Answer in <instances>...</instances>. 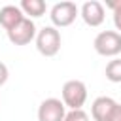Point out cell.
I'll list each match as a JSON object with an SVG mask.
<instances>
[{"label": "cell", "mask_w": 121, "mask_h": 121, "mask_svg": "<svg viewBox=\"0 0 121 121\" xmlns=\"http://www.w3.org/2000/svg\"><path fill=\"white\" fill-rule=\"evenodd\" d=\"M93 47L102 57H117L121 53V34L117 30H102L95 36Z\"/></svg>", "instance_id": "6da1fadb"}, {"label": "cell", "mask_w": 121, "mask_h": 121, "mask_svg": "<svg viewBox=\"0 0 121 121\" xmlns=\"http://www.w3.org/2000/svg\"><path fill=\"white\" fill-rule=\"evenodd\" d=\"M60 95H62V102H64L66 108H70V110H81L83 104H85V100H87V87L79 79H70V81H66L62 85Z\"/></svg>", "instance_id": "7a4b0ae2"}, {"label": "cell", "mask_w": 121, "mask_h": 121, "mask_svg": "<svg viewBox=\"0 0 121 121\" xmlns=\"http://www.w3.org/2000/svg\"><path fill=\"white\" fill-rule=\"evenodd\" d=\"M36 49L43 57H55L60 49V32L55 26H43L36 34Z\"/></svg>", "instance_id": "3957f363"}, {"label": "cell", "mask_w": 121, "mask_h": 121, "mask_svg": "<svg viewBox=\"0 0 121 121\" xmlns=\"http://www.w3.org/2000/svg\"><path fill=\"white\" fill-rule=\"evenodd\" d=\"M79 15V9H78V6L74 4V2H57L53 8H51V11H49V19H51V23H53V26L55 28H64V26H70L74 21H76V17Z\"/></svg>", "instance_id": "277c9868"}, {"label": "cell", "mask_w": 121, "mask_h": 121, "mask_svg": "<svg viewBox=\"0 0 121 121\" xmlns=\"http://www.w3.org/2000/svg\"><path fill=\"white\" fill-rule=\"evenodd\" d=\"M36 25L32 19L25 17L17 26H13L11 30H8V40L13 43V45H26L30 43L32 40H36Z\"/></svg>", "instance_id": "5b68a950"}, {"label": "cell", "mask_w": 121, "mask_h": 121, "mask_svg": "<svg viewBox=\"0 0 121 121\" xmlns=\"http://www.w3.org/2000/svg\"><path fill=\"white\" fill-rule=\"evenodd\" d=\"M66 106L59 98H45L38 108V121H64Z\"/></svg>", "instance_id": "8992f818"}, {"label": "cell", "mask_w": 121, "mask_h": 121, "mask_svg": "<svg viewBox=\"0 0 121 121\" xmlns=\"http://www.w3.org/2000/svg\"><path fill=\"white\" fill-rule=\"evenodd\" d=\"M79 15H81V19H83V23L87 26H100L104 23L106 11H104V6L98 0H89V2H85L81 6Z\"/></svg>", "instance_id": "52a82bcc"}, {"label": "cell", "mask_w": 121, "mask_h": 121, "mask_svg": "<svg viewBox=\"0 0 121 121\" xmlns=\"http://www.w3.org/2000/svg\"><path fill=\"white\" fill-rule=\"evenodd\" d=\"M115 104L117 102L113 98H110V96H98V98H95L93 104H91V115H93V119L95 121H108L110 115H112V112H113V108H115Z\"/></svg>", "instance_id": "ba28073f"}, {"label": "cell", "mask_w": 121, "mask_h": 121, "mask_svg": "<svg viewBox=\"0 0 121 121\" xmlns=\"http://www.w3.org/2000/svg\"><path fill=\"white\" fill-rule=\"evenodd\" d=\"M23 19H25V13L21 11L19 6H4L0 9V25L6 32L11 30L13 26H17Z\"/></svg>", "instance_id": "9c48e42d"}, {"label": "cell", "mask_w": 121, "mask_h": 121, "mask_svg": "<svg viewBox=\"0 0 121 121\" xmlns=\"http://www.w3.org/2000/svg\"><path fill=\"white\" fill-rule=\"evenodd\" d=\"M19 8H21V11L25 13V15H28V19L32 17V19H38V17H42L43 13H45V2L43 0H23L21 4H19Z\"/></svg>", "instance_id": "30bf717a"}, {"label": "cell", "mask_w": 121, "mask_h": 121, "mask_svg": "<svg viewBox=\"0 0 121 121\" xmlns=\"http://www.w3.org/2000/svg\"><path fill=\"white\" fill-rule=\"evenodd\" d=\"M106 79L112 83H121V57L112 59L106 64Z\"/></svg>", "instance_id": "8fae6325"}, {"label": "cell", "mask_w": 121, "mask_h": 121, "mask_svg": "<svg viewBox=\"0 0 121 121\" xmlns=\"http://www.w3.org/2000/svg\"><path fill=\"white\" fill-rule=\"evenodd\" d=\"M106 6L113 11V25H115V30H119V34H121V0L106 2Z\"/></svg>", "instance_id": "7c38bea8"}, {"label": "cell", "mask_w": 121, "mask_h": 121, "mask_svg": "<svg viewBox=\"0 0 121 121\" xmlns=\"http://www.w3.org/2000/svg\"><path fill=\"white\" fill-rule=\"evenodd\" d=\"M64 121H89V115L83 110H70L64 117Z\"/></svg>", "instance_id": "4fadbf2b"}, {"label": "cell", "mask_w": 121, "mask_h": 121, "mask_svg": "<svg viewBox=\"0 0 121 121\" xmlns=\"http://www.w3.org/2000/svg\"><path fill=\"white\" fill-rule=\"evenodd\" d=\"M8 78H9V72H8V66L4 64V62H0V87L8 81Z\"/></svg>", "instance_id": "5bb4252c"}, {"label": "cell", "mask_w": 121, "mask_h": 121, "mask_svg": "<svg viewBox=\"0 0 121 121\" xmlns=\"http://www.w3.org/2000/svg\"><path fill=\"white\" fill-rule=\"evenodd\" d=\"M108 121H121V104H115V108H113Z\"/></svg>", "instance_id": "9a60e30c"}]
</instances>
